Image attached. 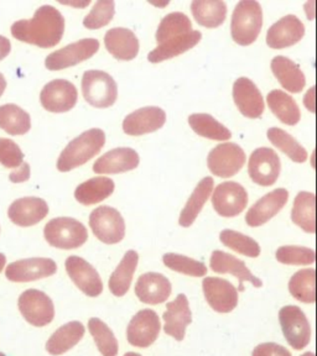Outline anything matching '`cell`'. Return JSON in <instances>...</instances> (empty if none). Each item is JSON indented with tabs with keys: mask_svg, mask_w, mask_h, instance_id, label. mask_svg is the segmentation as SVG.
<instances>
[{
	"mask_svg": "<svg viewBox=\"0 0 317 356\" xmlns=\"http://www.w3.org/2000/svg\"><path fill=\"white\" fill-rule=\"evenodd\" d=\"M17 306L24 319L33 327H45L55 317L54 302L49 296L39 289H28L22 292Z\"/></svg>",
	"mask_w": 317,
	"mask_h": 356,
	"instance_id": "7",
	"label": "cell"
},
{
	"mask_svg": "<svg viewBox=\"0 0 317 356\" xmlns=\"http://www.w3.org/2000/svg\"><path fill=\"white\" fill-rule=\"evenodd\" d=\"M106 49L116 60L132 61L139 54V40L125 28H113L105 36Z\"/></svg>",
	"mask_w": 317,
	"mask_h": 356,
	"instance_id": "25",
	"label": "cell"
},
{
	"mask_svg": "<svg viewBox=\"0 0 317 356\" xmlns=\"http://www.w3.org/2000/svg\"><path fill=\"white\" fill-rule=\"evenodd\" d=\"M212 271L216 273H231L234 277L240 280V291H245L243 282L249 281L254 287L261 289L263 286L262 280L256 277L253 273L245 266V261L238 260L231 254L224 251L215 250L212 252L211 262H210Z\"/></svg>",
	"mask_w": 317,
	"mask_h": 356,
	"instance_id": "26",
	"label": "cell"
},
{
	"mask_svg": "<svg viewBox=\"0 0 317 356\" xmlns=\"http://www.w3.org/2000/svg\"><path fill=\"white\" fill-rule=\"evenodd\" d=\"M190 31H192V22L189 17L184 13H171L162 19L156 30V41L160 44Z\"/></svg>",
	"mask_w": 317,
	"mask_h": 356,
	"instance_id": "40",
	"label": "cell"
},
{
	"mask_svg": "<svg viewBox=\"0 0 317 356\" xmlns=\"http://www.w3.org/2000/svg\"><path fill=\"white\" fill-rule=\"evenodd\" d=\"M31 128V118L15 104L0 106V129L9 135H24Z\"/></svg>",
	"mask_w": 317,
	"mask_h": 356,
	"instance_id": "39",
	"label": "cell"
},
{
	"mask_svg": "<svg viewBox=\"0 0 317 356\" xmlns=\"http://www.w3.org/2000/svg\"><path fill=\"white\" fill-rule=\"evenodd\" d=\"M65 33V19L61 13L51 6H40L33 19L19 20L11 25V35L26 44L41 49L54 47L61 41Z\"/></svg>",
	"mask_w": 317,
	"mask_h": 356,
	"instance_id": "1",
	"label": "cell"
},
{
	"mask_svg": "<svg viewBox=\"0 0 317 356\" xmlns=\"http://www.w3.org/2000/svg\"><path fill=\"white\" fill-rule=\"evenodd\" d=\"M139 155L130 147H118L100 156L93 165L95 173H123L139 166Z\"/></svg>",
	"mask_w": 317,
	"mask_h": 356,
	"instance_id": "27",
	"label": "cell"
},
{
	"mask_svg": "<svg viewBox=\"0 0 317 356\" xmlns=\"http://www.w3.org/2000/svg\"><path fill=\"white\" fill-rule=\"evenodd\" d=\"M288 198L289 193L286 189H274L273 192L264 195L254 206L249 208L245 216V222L252 228H256L265 224L284 208Z\"/></svg>",
	"mask_w": 317,
	"mask_h": 356,
	"instance_id": "21",
	"label": "cell"
},
{
	"mask_svg": "<svg viewBox=\"0 0 317 356\" xmlns=\"http://www.w3.org/2000/svg\"><path fill=\"white\" fill-rule=\"evenodd\" d=\"M106 144V134L100 129H89L67 145L57 160V170L68 172L93 159Z\"/></svg>",
	"mask_w": 317,
	"mask_h": 356,
	"instance_id": "2",
	"label": "cell"
},
{
	"mask_svg": "<svg viewBox=\"0 0 317 356\" xmlns=\"http://www.w3.org/2000/svg\"><path fill=\"white\" fill-rule=\"evenodd\" d=\"M290 295L302 303H315L316 300V270L305 268L294 273L289 281Z\"/></svg>",
	"mask_w": 317,
	"mask_h": 356,
	"instance_id": "38",
	"label": "cell"
},
{
	"mask_svg": "<svg viewBox=\"0 0 317 356\" xmlns=\"http://www.w3.org/2000/svg\"><path fill=\"white\" fill-rule=\"evenodd\" d=\"M268 106L274 115L286 125H296L300 122V109L295 99L284 90L274 89L268 95Z\"/></svg>",
	"mask_w": 317,
	"mask_h": 356,
	"instance_id": "35",
	"label": "cell"
},
{
	"mask_svg": "<svg viewBox=\"0 0 317 356\" xmlns=\"http://www.w3.org/2000/svg\"><path fill=\"white\" fill-rule=\"evenodd\" d=\"M189 124L191 129L197 135L206 139L215 140V141H226L232 138V133L226 128L223 124L218 122L215 118L210 114L197 113L189 117Z\"/></svg>",
	"mask_w": 317,
	"mask_h": 356,
	"instance_id": "37",
	"label": "cell"
},
{
	"mask_svg": "<svg viewBox=\"0 0 317 356\" xmlns=\"http://www.w3.org/2000/svg\"><path fill=\"white\" fill-rule=\"evenodd\" d=\"M301 356H315L314 353H305V354H302Z\"/></svg>",
	"mask_w": 317,
	"mask_h": 356,
	"instance_id": "55",
	"label": "cell"
},
{
	"mask_svg": "<svg viewBox=\"0 0 317 356\" xmlns=\"http://www.w3.org/2000/svg\"><path fill=\"white\" fill-rule=\"evenodd\" d=\"M82 92L86 102L95 108L111 106L118 97L117 82L111 74L98 70L84 72L82 77Z\"/></svg>",
	"mask_w": 317,
	"mask_h": 356,
	"instance_id": "5",
	"label": "cell"
},
{
	"mask_svg": "<svg viewBox=\"0 0 317 356\" xmlns=\"http://www.w3.org/2000/svg\"><path fill=\"white\" fill-rule=\"evenodd\" d=\"M171 282L162 273H146L135 284V295L145 305H160L171 295Z\"/></svg>",
	"mask_w": 317,
	"mask_h": 356,
	"instance_id": "23",
	"label": "cell"
},
{
	"mask_svg": "<svg viewBox=\"0 0 317 356\" xmlns=\"http://www.w3.org/2000/svg\"><path fill=\"white\" fill-rule=\"evenodd\" d=\"M207 303L218 313H231L238 306V291L227 280L205 277L202 282Z\"/></svg>",
	"mask_w": 317,
	"mask_h": 356,
	"instance_id": "16",
	"label": "cell"
},
{
	"mask_svg": "<svg viewBox=\"0 0 317 356\" xmlns=\"http://www.w3.org/2000/svg\"><path fill=\"white\" fill-rule=\"evenodd\" d=\"M11 44L9 39H6L4 36L0 35V61L4 60L6 56L10 54Z\"/></svg>",
	"mask_w": 317,
	"mask_h": 356,
	"instance_id": "50",
	"label": "cell"
},
{
	"mask_svg": "<svg viewBox=\"0 0 317 356\" xmlns=\"http://www.w3.org/2000/svg\"><path fill=\"white\" fill-rule=\"evenodd\" d=\"M114 182L111 178H89L84 184H79L75 191V198L84 206L97 204L107 200L114 192Z\"/></svg>",
	"mask_w": 317,
	"mask_h": 356,
	"instance_id": "34",
	"label": "cell"
},
{
	"mask_svg": "<svg viewBox=\"0 0 317 356\" xmlns=\"http://www.w3.org/2000/svg\"><path fill=\"white\" fill-rule=\"evenodd\" d=\"M116 13V4L113 0H100L95 3L93 9L84 17V26L89 30L103 28L111 22Z\"/></svg>",
	"mask_w": 317,
	"mask_h": 356,
	"instance_id": "45",
	"label": "cell"
},
{
	"mask_svg": "<svg viewBox=\"0 0 317 356\" xmlns=\"http://www.w3.org/2000/svg\"><path fill=\"white\" fill-rule=\"evenodd\" d=\"M162 330L160 318L151 309L139 311L129 322L127 339L137 348H149L155 343Z\"/></svg>",
	"mask_w": 317,
	"mask_h": 356,
	"instance_id": "11",
	"label": "cell"
},
{
	"mask_svg": "<svg viewBox=\"0 0 317 356\" xmlns=\"http://www.w3.org/2000/svg\"><path fill=\"white\" fill-rule=\"evenodd\" d=\"M272 71L279 83L290 93H300L305 88L307 79L300 67L285 56H277L272 61Z\"/></svg>",
	"mask_w": 317,
	"mask_h": 356,
	"instance_id": "30",
	"label": "cell"
},
{
	"mask_svg": "<svg viewBox=\"0 0 317 356\" xmlns=\"http://www.w3.org/2000/svg\"><path fill=\"white\" fill-rule=\"evenodd\" d=\"M57 271V265L51 259L31 257L11 262L6 267V276L11 282H31L41 278L50 277Z\"/></svg>",
	"mask_w": 317,
	"mask_h": 356,
	"instance_id": "15",
	"label": "cell"
},
{
	"mask_svg": "<svg viewBox=\"0 0 317 356\" xmlns=\"http://www.w3.org/2000/svg\"><path fill=\"white\" fill-rule=\"evenodd\" d=\"M263 26L262 6L254 0H242L234 8L231 33L240 46L252 44L259 36Z\"/></svg>",
	"mask_w": 317,
	"mask_h": 356,
	"instance_id": "3",
	"label": "cell"
},
{
	"mask_svg": "<svg viewBox=\"0 0 317 356\" xmlns=\"http://www.w3.org/2000/svg\"><path fill=\"white\" fill-rule=\"evenodd\" d=\"M162 319L165 322L164 332L173 337V339L183 341L186 329L192 323V312L190 309L189 300L184 293L167 303V312L162 314Z\"/></svg>",
	"mask_w": 317,
	"mask_h": 356,
	"instance_id": "20",
	"label": "cell"
},
{
	"mask_svg": "<svg viewBox=\"0 0 317 356\" xmlns=\"http://www.w3.org/2000/svg\"><path fill=\"white\" fill-rule=\"evenodd\" d=\"M89 227L105 244H118L125 236V222L122 214L111 207L95 208L89 216Z\"/></svg>",
	"mask_w": 317,
	"mask_h": 356,
	"instance_id": "6",
	"label": "cell"
},
{
	"mask_svg": "<svg viewBox=\"0 0 317 356\" xmlns=\"http://www.w3.org/2000/svg\"><path fill=\"white\" fill-rule=\"evenodd\" d=\"M279 262L284 265H311L316 260L315 251L304 246H281L275 252Z\"/></svg>",
	"mask_w": 317,
	"mask_h": 356,
	"instance_id": "46",
	"label": "cell"
},
{
	"mask_svg": "<svg viewBox=\"0 0 317 356\" xmlns=\"http://www.w3.org/2000/svg\"><path fill=\"white\" fill-rule=\"evenodd\" d=\"M138 262H139L138 252L134 250L127 251L122 261L116 268V271L111 273L108 284L111 293L116 297L127 295L133 281L134 273L137 270Z\"/></svg>",
	"mask_w": 317,
	"mask_h": 356,
	"instance_id": "33",
	"label": "cell"
},
{
	"mask_svg": "<svg viewBox=\"0 0 317 356\" xmlns=\"http://www.w3.org/2000/svg\"><path fill=\"white\" fill-rule=\"evenodd\" d=\"M49 214V206L38 197H25L11 203L8 216L19 227H33Z\"/></svg>",
	"mask_w": 317,
	"mask_h": 356,
	"instance_id": "24",
	"label": "cell"
},
{
	"mask_svg": "<svg viewBox=\"0 0 317 356\" xmlns=\"http://www.w3.org/2000/svg\"><path fill=\"white\" fill-rule=\"evenodd\" d=\"M167 113L159 106H145L129 114L123 122V130L130 136L154 133L164 127Z\"/></svg>",
	"mask_w": 317,
	"mask_h": 356,
	"instance_id": "18",
	"label": "cell"
},
{
	"mask_svg": "<svg viewBox=\"0 0 317 356\" xmlns=\"http://www.w3.org/2000/svg\"><path fill=\"white\" fill-rule=\"evenodd\" d=\"M100 50V41L95 39L79 40L61 50L55 51L46 57L45 66L50 71H60L76 66L79 62L89 60Z\"/></svg>",
	"mask_w": 317,
	"mask_h": 356,
	"instance_id": "10",
	"label": "cell"
},
{
	"mask_svg": "<svg viewBox=\"0 0 317 356\" xmlns=\"http://www.w3.org/2000/svg\"><path fill=\"white\" fill-rule=\"evenodd\" d=\"M6 88V79L4 76L0 73V97L4 93V90Z\"/></svg>",
	"mask_w": 317,
	"mask_h": 356,
	"instance_id": "52",
	"label": "cell"
},
{
	"mask_svg": "<svg viewBox=\"0 0 317 356\" xmlns=\"http://www.w3.org/2000/svg\"><path fill=\"white\" fill-rule=\"evenodd\" d=\"M162 261L175 273H184L191 277H203L206 276L207 267L202 261H197L187 256L180 255L175 252H167L162 256Z\"/></svg>",
	"mask_w": 317,
	"mask_h": 356,
	"instance_id": "44",
	"label": "cell"
},
{
	"mask_svg": "<svg viewBox=\"0 0 317 356\" xmlns=\"http://www.w3.org/2000/svg\"><path fill=\"white\" fill-rule=\"evenodd\" d=\"M191 11L196 22L208 29L221 26L227 17V6L222 0H194Z\"/></svg>",
	"mask_w": 317,
	"mask_h": 356,
	"instance_id": "31",
	"label": "cell"
},
{
	"mask_svg": "<svg viewBox=\"0 0 317 356\" xmlns=\"http://www.w3.org/2000/svg\"><path fill=\"white\" fill-rule=\"evenodd\" d=\"M305 35V26L295 15H286L268 30L267 44L275 50H281L297 44Z\"/></svg>",
	"mask_w": 317,
	"mask_h": 356,
	"instance_id": "22",
	"label": "cell"
},
{
	"mask_svg": "<svg viewBox=\"0 0 317 356\" xmlns=\"http://www.w3.org/2000/svg\"><path fill=\"white\" fill-rule=\"evenodd\" d=\"M0 356H8V355H6V354H4V353H0Z\"/></svg>",
	"mask_w": 317,
	"mask_h": 356,
	"instance_id": "56",
	"label": "cell"
},
{
	"mask_svg": "<svg viewBox=\"0 0 317 356\" xmlns=\"http://www.w3.org/2000/svg\"><path fill=\"white\" fill-rule=\"evenodd\" d=\"M212 204L221 217L233 218L245 211L248 204V193L242 184L232 181L223 182L215 188Z\"/></svg>",
	"mask_w": 317,
	"mask_h": 356,
	"instance_id": "13",
	"label": "cell"
},
{
	"mask_svg": "<svg viewBox=\"0 0 317 356\" xmlns=\"http://www.w3.org/2000/svg\"><path fill=\"white\" fill-rule=\"evenodd\" d=\"M124 356H141L140 354H138V353H127V354H124Z\"/></svg>",
	"mask_w": 317,
	"mask_h": 356,
	"instance_id": "54",
	"label": "cell"
},
{
	"mask_svg": "<svg viewBox=\"0 0 317 356\" xmlns=\"http://www.w3.org/2000/svg\"><path fill=\"white\" fill-rule=\"evenodd\" d=\"M219 240L224 246L242 255L248 256V257H258L261 255V246L256 240L240 232L231 230V229L222 230L219 234Z\"/></svg>",
	"mask_w": 317,
	"mask_h": 356,
	"instance_id": "43",
	"label": "cell"
},
{
	"mask_svg": "<svg viewBox=\"0 0 317 356\" xmlns=\"http://www.w3.org/2000/svg\"><path fill=\"white\" fill-rule=\"evenodd\" d=\"M213 184H215L213 178L205 177L201 179L195 191L192 192V195H190L184 209L181 211V214L178 218V222L181 227L189 228L195 222L196 218L199 217L205 203L211 195Z\"/></svg>",
	"mask_w": 317,
	"mask_h": 356,
	"instance_id": "32",
	"label": "cell"
},
{
	"mask_svg": "<svg viewBox=\"0 0 317 356\" xmlns=\"http://www.w3.org/2000/svg\"><path fill=\"white\" fill-rule=\"evenodd\" d=\"M268 139L272 144L289 156L290 160L302 163L307 160V151L296 141L290 134L283 129L270 128L267 133Z\"/></svg>",
	"mask_w": 317,
	"mask_h": 356,
	"instance_id": "41",
	"label": "cell"
},
{
	"mask_svg": "<svg viewBox=\"0 0 317 356\" xmlns=\"http://www.w3.org/2000/svg\"><path fill=\"white\" fill-rule=\"evenodd\" d=\"M252 356H293L290 351L277 343H263L256 346Z\"/></svg>",
	"mask_w": 317,
	"mask_h": 356,
	"instance_id": "48",
	"label": "cell"
},
{
	"mask_svg": "<svg viewBox=\"0 0 317 356\" xmlns=\"http://www.w3.org/2000/svg\"><path fill=\"white\" fill-rule=\"evenodd\" d=\"M247 157L240 145L226 143L212 149L207 157L208 168L215 176L229 178L237 175L245 166Z\"/></svg>",
	"mask_w": 317,
	"mask_h": 356,
	"instance_id": "9",
	"label": "cell"
},
{
	"mask_svg": "<svg viewBox=\"0 0 317 356\" xmlns=\"http://www.w3.org/2000/svg\"><path fill=\"white\" fill-rule=\"evenodd\" d=\"M44 235L51 246L62 250L77 249L88 239V233L84 224L67 217L55 218L47 222Z\"/></svg>",
	"mask_w": 317,
	"mask_h": 356,
	"instance_id": "4",
	"label": "cell"
},
{
	"mask_svg": "<svg viewBox=\"0 0 317 356\" xmlns=\"http://www.w3.org/2000/svg\"><path fill=\"white\" fill-rule=\"evenodd\" d=\"M77 89L66 79H54L40 93V102L51 113H66L77 103Z\"/></svg>",
	"mask_w": 317,
	"mask_h": 356,
	"instance_id": "14",
	"label": "cell"
},
{
	"mask_svg": "<svg viewBox=\"0 0 317 356\" xmlns=\"http://www.w3.org/2000/svg\"><path fill=\"white\" fill-rule=\"evenodd\" d=\"M201 39H202V33L200 31L192 30V31L178 36V38L167 40L151 51L150 54L148 55V60L151 63L167 61V60H170L173 57H176V56L194 49L196 44L200 42Z\"/></svg>",
	"mask_w": 317,
	"mask_h": 356,
	"instance_id": "28",
	"label": "cell"
},
{
	"mask_svg": "<svg viewBox=\"0 0 317 356\" xmlns=\"http://www.w3.org/2000/svg\"><path fill=\"white\" fill-rule=\"evenodd\" d=\"M24 162V154L13 140L0 138V163L6 168H17Z\"/></svg>",
	"mask_w": 317,
	"mask_h": 356,
	"instance_id": "47",
	"label": "cell"
},
{
	"mask_svg": "<svg viewBox=\"0 0 317 356\" xmlns=\"http://www.w3.org/2000/svg\"><path fill=\"white\" fill-rule=\"evenodd\" d=\"M84 325L78 321L66 323L52 334L46 343V351L51 355L59 356L71 350L84 337Z\"/></svg>",
	"mask_w": 317,
	"mask_h": 356,
	"instance_id": "29",
	"label": "cell"
},
{
	"mask_svg": "<svg viewBox=\"0 0 317 356\" xmlns=\"http://www.w3.org/2000/svg\"><path fill=\"white\" fill-rule=\"evenodd\" d=\"M316 198L310 192H300L294 200L291 211V219L304 232L314 234L316 232V216H315Z\"/></svg>",
	"mask_w": 317,
	"mask_h": 356,
	"instance_id": "36",
	"label": "cell"
},
{
	"mask_svg": "<svg viewBox=\"0 0 317 356\" xmlns=\"http://www.w3.org/2000/svg\"><path fill=\"white\" fill-rule=\"evenodd\" d=\"M314 93H315V87H312L311 90H310V92L307 93V95H305L304 103H305V106H307V109L310 108V102H311V106L315 108V106H314Z\"/></svg>",
	"mask_w": 317,
	"mask_h": 356,
	"instance_id": "51",
	"label": "cell"
},
{
	"mask_svg": "<svg viewBox=\"0 0 317 356\" xmlns=\"http://www.w3.org/2000/svg\"><path fill=\"white\" fill-rule=\"evenodd\" d=\"M6 257L4 254H1L0 252V273H1V271L4 270V267H6Z\"/></svg>",
	"mask_w": 317,
	"mask_h": 356,
	"instance_id": "53",
	"label": "cell"
},
{
	"mask_svg": "<svg viewBox=\"0 0 317 356\" xmlns=\"http://www.w3.org/2000/svg\"><path fill=\"white\" fill-rule=\"evenodd\" d=\"M66 271L73 284L88 297H98L103 292L100 273L88 261L79 256H70L66 260Z\"/></svg>",
	"mask_w": 317,
	"mask_h": 356,
	"instance_id": "17",
	"label": "cell"
},
{
	"mask_svg": "<svg viewBox=\"0 0 317 356\" xmlns=\"http://www.w3.org/2000/svg\"><path fill=\"white\" fill-rule=\"evenodd\" d=\"M30 178V166L26 162H22V166L17 168L15 172L10 173L9 179L14 184H20V182H25Z\"/></svg>",
	"mask_w": 317,
	"mask_h": 356,
	"instance_id": "49",
	"label": "cell"
},
{
	"mask_svg": "<svg viewBox=\"0 0 317 356\" xmlns=\"http://www.w3.org/2000/svg\"><path fill=\"white\" fill-rule=\"evenodd\" d=\"M233 99L240 113L249 119L262 117L265 108L261 90L249 78L240 77L233 84Z\"/></svg>",
	"mask_w": 317,
	"mask_h": 356,
	"instance_id": "19",
	"label": "cell"
},
{
	"mask_svg": "<svg viewBox=\"0 0 317 356\" xmlns=\"http://www.w3.org/2000/svg\"><path fill=\"white\" fill-rule=\"evenodd\" d=\"M281 163L278 154L269 147H259L253 151L249 162L248 172L254 184L269 187L273 186L280 175Z\"/></svg>",
	"mask_w": 317,
	"mask_h": 356,
	"instance_id": "12",
	"label": "cell"
},
{
	"mask_svg": "<svg viewBox=\"0 0 317 356\" xmlns=\"http://www.w3.org/2000/svg\"><path fill=\"white\" fill-rule=\"evenodd\" d=\"M279 322L290 346L295 350L307 348L311 339V328L305 313L299 307H283L279 312Z\"/></svg>",
	"mask_w": 317,
	"mask_h": 356,
	"instance_id": "8",
	"label": "cell"
},
{
	"mask_svg": "<svg viewBox=\"0 0 317 356\" xmlns=\"http://www.w3.org/2000/svg\"><path fill=\"white\" fill-rule=\"evenodd\" d=\"M89 333L93 337L97 349L103 356H117L118 341L111 329L100 318H91L88 321Z\"/></svg>",
	"mask_w": 317,
	"mask_h": 356,
	"instance_id": "42",
	"label": "cell"
}]
</instances>
